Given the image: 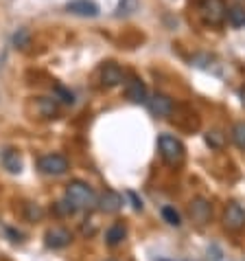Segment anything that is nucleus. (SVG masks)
I'll return each mask as SVG.
<instances>
[{
    "label": "nucleus",
    "instance_id": "obj_1",
    "mask_svg": "<svg viewBox=\"0 0 245 261\" xmlns=\"http://www.w3.org/2000/svg\"><path fill=\"white\" fill-rule=\"evenodd\" d=\"M64 200H66L77 213V211H92V208L97 206L99 195L95 193V189H92L88 182H83V180H73V182L66 185V195H64Z\"/></svg>",
    "mask_w": 245,
    "mask_h": 261
},
{
    "label": "nucleus",
    "instance_id": "obj_2",
    "mask_svg": "<svg viewBox=\"0 0 245 261\" xmlns=\"http://www.w3.org/2000/svg\"><path fill=\"white\" fill-rule=\"evenodd\" d=\"M158 149H160L162 161L171 167H179L186 158V149H184L182 141L175 139V136H171V134H160V139H158Z\"/></svg>",
    "mask_w": 245,
    "mask_h": 261
},
{
    "label": "nucleus",
    "instance_id": "obj_3",
    "mask_svg": "<svg viewBox=\"0 0 245 261\" xmlns=\"http://www.w3.org/2000/svg\"><path fill=\"white\" fill-rule=\"evenodd\" d=\"M199 18L210 27H221L228 20V7L223 0H197Z\"/></svg>",
    "mask_w": 245,
    "mask_h": 261
},
{
    "label": "nucleus",
    "instance_id": "obj_4",
    "mask_svg": "<svg viewBox=\"0 0 245 261\" xmlns=\"http://www.w3.org/2000/svg\"><path fill=\"white\" fill-rule=\"evenodd\" d=\"M38 169L44 173V176H64L68 171V158L62 154H46L38 161Z\"/></svg>",
    "mask_w": 245,
    "mask_h": 261
},
{
    "label": "nucleus",
    "instance_id": "obj_5",
    "mask_svg": "<svg viewBox=\"0 0 245 261\" xmlns=\"http://www.w3.org/2000/svg\"><path fill=\"white\" fill-rule=\"evenodd\" d=\"M99 82H101L103 88H116V86H120L122 82H125V70H122L118 64L107 62L99 70Z\"/></svg>",
    "mask_w": 245,
    "mask_h": 261
},
{
    "label": "nucleus",
    "instance_id": "obj_6",
    "mask_svg": "<svg viewBox=\"0 0 245 261\" xmlns=\"http://www.w3.org/2000/svg\"><path fill=\"white\" fill-rule=\"evenodd\" d=\"M147 108L154 117H160V119H167L173 114V99L162 95V92H154V95L147 97Z\"/></svg>",
    "mask_w": 245,
    "mask_h": 261
},
{
    "label": "nucleus",
    "instance_id": "obj_7",
    "mask_svg": "<svg viewBox=\"0 0 245 261\" xmlns=\"http://www.w3.org/2000/svg\"><path fill=\"white\" fill-rule=\"evenodd\" d=\"M70 242H73V233H70L68 228H64V226L50 228L48 233H46V237H44L46 248H53V250L66 248V246H70Z\"/></svg>",
    "mask_w": 245,
    "mask_h": 261
},
{
    "label": "nucleus",
    "instance_id": "obj_8",
    "mask_svg": "<svg viewBox=\"0 0 245 261\" xmlns=\"http://www.w3.org/2000/svg\"><path fill=\"white\" fill-rule=\"evenodd\" d=\"M223 224H226L228 230H241L245 226V208L239 204V202L228 204L226 213H223Z\"/></svg>",
    "mask_w": 245,
    "mask_h": 261
},
{
    "label": "nucleus",
    "instance_id": "obj_9",
    "mask_svg": "<svg viewBox=\"0 0 245 261\" xmlns=\"http://www.w3.org/2000/svg\"><path fill=\"white\" fill-rule=\"evenodd\" d=\"M66 11L79 18H97L101 9L95 0H70L66 5Z\"/></svg>",
    "mask_w": 245,
    "mask_h": 261
},
{
    "label": "nucleus",
    "instance_id": "obj_10",
    "mask_svg": "<svg viewBox=\"0 0 245 261\" xmlns=\"http://www.w3.org/2000/svg\"><path fill=\"white\" fill-rule=\"evenodd\" d=\"M120 206H122L120 193L112 191V189H105L103 193L99 195V200H97V208L101 213H107V215H110V213H118Z\"/></svg>",
    "mask_w": 245,
    "mask_h": 261
},
{
    "label": "nucleus",
    "instance_id": "obj_11",
    "mask_svg": "<svg viewBox=\"0 0 245 261\" xmlns=\"http://www.w3.org/2000/svg\"><path fill=\"white\" fill-rule=\"evenodd\" d=\"M125 95H127V99L132 101V103H145L149 92H147V86H145V82H142L140 77H132L127 82V86H125Z\"/></svg>",
    "mask_w": 245,
    "mask_h": 261
},
{
    "label": "nucleus",
    "instance_id": "obj_12",
    "mask_svg": "<svg viewBox=\"0 0 245 261\" xmlns=\"http://www.w3.org/2000/svg\"><path fill=\"white\" fill-rule=\"evenodd\" d=\"M210 215H212V208H210V202L204 200V198H195L191 202V217H193V222H197V224H208L210 222Z\"/></svg>",
    "mask_w": 245,
    "mask_h": 261
},
{
    "label": "nucleus",
    "instance_id": "obj_13",
    "mask_svg": "<svg viewBox=\"0 0 245 261\" xmlns=\"http://www.w3.org/2000/svg\"><path fill=\"white\" fill-rule=\"evenodd\" d=\"M127 237V226L122 222H116V224H112L110 228L105 230V244L107 246H112V248H116V246L122 244V239Z\"/></svg>",
    "mask_w": 245,
    "mask_h": 261
},
{
    "label": "nucleus",
    "instance_id": "obj_14",
    "mask_svg": "<svg viewBox=\"0 0 245 261\" xmlns=\"http://www.w3.org/2000/svg\"><path fill=\"white\" fill-rule=\"evenodd\" d=\"M38 112H40V117H44V119H55L57 112H59L55 97L53 99L50 97H40L38 99Z\"/></svg>",
    "mask_w": 245,
    "mask_h": 261
},
{
    "label": "nucleus",
    "instance_id": "obj_15",
    "mask_svg": "<svg viewBox=\"0 0 245 261\" xmlns=\"http://www.w3.org/2000/svg\"><path fill=\"white\" fill-rule=\"evenodd\" d=\"M3 165H5V169L11 171V173L22 171V161H20V154L16 149H5L3 151Z\"/></svg>",
    "mask_w": 245,
    "mask_h": 261
},
{
    "label": "nucleus",
    "instance_id": "obj_16",
    "mask_svg": "<svg viewBox=\"0 0 245 261\" xmlns=\"http://www.w3.org/2000/svg\"><path fill=\"white\" fill-rule=\"evenodd\" d=\"M228 22L232 27H245V7L243 5H234L228 9Z\"/></svg>",
    "mask_w": 245,
    "mask_h": 261
},
{
    "label": "nucleus",
    "instance_id": "obj_17",
    "mask_svg": "<svg viewBox=\"0 0 245 261\" xmlns=\"http://www.w3.org/2000/svg\"><path fill=\"white\" fill-rule=\"evenodd\" d=\"M138 7H140L138 0H120L118 7H116V16L118 18H129L138 11Z\"/></svg>",
    "mask_w": 245,
    "mask_h": 261
},
{
    "label": "nucleus",
    "instance_id": "obj_18",
    "mask_svg": "<svg viewBox=\"0 0 245 261\" xmlns=\"http://www.w3.org/2000/svg\"><path fill=\"white\" fill-rule=\"evenodd\" d=\"M230 139L239 149H245V121H239L232 125V132H230Z\"/></svg>",
    "mask_w": 245,
    "mask_h": 261
},
{
    "label": "nucleus",
    "instance_id": "obj_19",
    "mask_svg": "<svg viewBox=\"0 0 245 261\" xmlns=\"http://www.w3.org/2000/svg\"><path fill=\"white\" fill-rule=\"evenodd\" d=\"M160 213H162V220L171 224V226H182V217H179V213L173 206H162Z\"/></svg>",
    "mask_w": 245,
    "mask_h": 261
},
{
    "label": "nucleus",
    "instance_id": "obj_20",
    "mask_svg": "<svg viewBox=\"0 0 245 261\" xmlns=\"http://www.w3.org/2000/svg\"><path fill=\"white\" fill-rule=\"evenodd\" d=\"M28 42H31V33H28V29H18L16 35H13V44L18 48H26Z\"/></svg>",
    "mask_w": 245,
    "mask_h": 261
},
{
    "label": "nucleus",
    "instance_id": "obj_21",
    "mask_svg": "<svg viewBox=\"0 0 245 261\" xmlns=\"http://www.w3.org/2000/svg\"><path fill=\"white\" fill-rule=\"evenodd\" d=\"M55 99H59V101H64V103H75V95L70 90H66L64 86H55Z\"/></svg>",
    "mask_w": 245,
    "mask_h": 261
},
{
    "label": "nucleus",
    "instance_id": "obj_22",
    "mask_svg": "<svg viewBox=\"0 0 245 261\" xmlns=\"http://www.w3.org/2000/svg\"><path fill=\"white\" fill-rule=\"evenodd\" d=\"M206 143L210 145V147L219 149L221 145H223V134H221V132H208V134H206Z\"/></svg>",
    "mask_w": 245,
    "mask_h": 261
},
{
    "label": "nucleus",
    "instance_id": "obj_23",
    "mask_svg": "<svg viewBox=\"0 0 245 261\" xmlns=\"http://www.w3.org/2000/svg\"><path fill=\"white\" fill-rule=\"evenodd\" d=\"M127 195H129V198H132V202H134V208H136V211H142V202L138 200V195H136L134 191H127Z\"/></svg>",
    "mask_w": 245,
    "mask_h": 261
},
{
    "label": "nucleus",
    "instance_id": "obj_24",
    "mask_svg": "<svg viewBox=\"0 0 245 261\" xmlns=\"http://www.w3.org/2000/svg\"><path fill=\"white\" fill-rule=\"evenodd\" d=\"M107 261H116V259H107Z\"/></svg>",
    "mask_w": 245,
    "mask_h": 261
},
{
    "label": "nucleus",
    "instance_id": "obj_25",
    "mask_svg": "<svg viewBox=\"0 0 245 261\" xmlns=\"http://www.w3.org/2000/svg\"><path fill=\"white\" fill-rule=\"evenodd\" d=\"M236 3H241V0H236Z\"/></svg>",
    "mask_w": 245,
    "mask_h": 261
}]
</instances>
